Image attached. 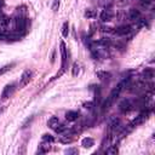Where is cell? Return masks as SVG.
<instances>
[{
  "mask_svg": "<svg viewBox=\"0 0 155 155\" xmlns=\"http://www.w3.org/2000/svg\"><path fill=\"white\" fill-rule=\"evenodd\" d=\"M21 38H22V35L19 33H10V34H6V36H5V39H7L8 41H18V40H21Z\"/></svg>",
  "mask_w": 155,
  "mask_h": 155,
  "instance_id": "7c38bea8",
  "label": "cell"
},
{
  "mask_svg": "<svg viewBox=\"0 0 155 155\" xmlns=\"http://www.w3.org/2000/svg\"><path fill=\"white\" fill-rule=\"evenodd\" d=\"M31 76H33V71L31 70H29V69L24 70L22 73V75H21V79H19V86L21 87H24L25 85H28L29 81L31 80Z\"/></svg>",
  "mask_w": 155,
  "mask_h": 155,
  "instance_id": "277c9868",
  "label": "cell"
},
{
  "mask_svg": "<svg viewBox=\"0 0 155 155\" xmlns=\"http://www.w3.org/2000/svg\"><path fill=\"white\" fill-rule=\"evenodd\" d=\"M92 105H93L92 102H87V103L84 104V108H86V109H92Z\"/></svg>",
  "mask_w": 155,
  "mask_h": 155,
  "instance_id": "83f0119b",
  "label": "cell"
},
{
  "mask_svg": "<svg viewBox=\"0 0 155 155\" xmlns=\"http://www.w3.org/2000/svg\"><path fill=\"white\" fill-rule=\"evenodd\" d=\"M93 144H94V140H93L92 138H90V137H86V138H84V139L81 140V145H82L84 148H91Z\"/></svg>",
  "mask_w": 155,
  "mask_h": 155,
  "instance_id": "5bb4252c",
  "label": "cell"
},
{
  "mask_svg": "<svg viewBox=\"0 0 155 155\" xmlns=\"http://www.w3.org/2000/svg\"><path fill=\"white\" fill-rule=\"evenodd\" d=\"M41 142H42V143H48V144H51V143L54 142V138H53L51 134L45 133V134H42V137H41Z\"/></svg>",
  "mask_w": 155,
  "mask_h": 155,
  "instance_id": "2e32d148",
  "label": "cell"
},
{
  "mask_svg": "<svg viewBox=\"0 0 155 155\" xmlns=\"http://www.w3.org/2000/svg\"><path fill=\"white\" fill-rule=\"evenodd\" d=\"M5 36H6V34H5L4 29H0V39H5Z\"/></svg>",
  "mask_w": 155,
  "mask_h": 155,
  "instance_id": "f546056e",
  "label": "cell"
},
{
  "mask_svg": "<svg viewBox=\"0 0 155 155\" xmlns=\"http://www.w3.org/2000/svg\"><path fill=\"white\" fill-rule=\"evenodd\" d=\"M59 124H61V121H59V120H58V117H56V116H52V117L47 121V126H48L51 130H53V131L58 127V125H59Z\"/></svg>",
  "mask_w": 155,
  "mask_h": 155,
  "instance_id": "30bf717a",
  "label": "cell"
},
{
  "mask_svg": "<svg viewBox=\"0 0 155 155\" xmlns=\"http://www.w3.org/2000/svg\"><path fill=\"white\" fill-rule=\"evenodd\" d=\"M2 111H4V108H1V109H0V115L2 114Z\"/></svg>",
  "mask_w": 155,
  "mask_h": 155,
  "instance_id": "1f68e13d",
  "label": "cell"
},
{
  "mask_svg": "<svg viewBox=\"0 0 155 155\" xmlns=\"http://www.w3.org/2000/svg\"><path fill=\"white\" fill-rule=\"evenodd\" d=\"M65 131H67V126L63 125V124H59L58 127L54 130V132H57V133H64Z\"/></svg>",
  "mask_w": 155,
  "mask_h": 155,
  "instance_id": "7402d4cb",
  "label": "cell"
},
{
  "mask_svg": "<svg viewBox=\"0 0 155 155\" xmlns=\"http://www.w3.org/2000/svg\"><path fill=\"white\" fill-rule=\"evenodd\" d=\"M97 76L101 80H105V79H108V76H110V74L107 71H97Z\"/></svg>",
  "mask_w": 155,
  "mask_h": 155,
  "instance_id": "44dd1931",
  "label": "cell"
},
{
  "mask_svg": "<svg viewBox=\"0 0 155 155\" xmlns=\"http://www.w3.org/2000/svg\"><path fill=\"white\" fill-rule=\"evenodd\" d=\"M79 71H80V65L79 63H74L73 64V76H78L79 75Z\"/></svg>",
  "mask_w": 155,
  "mask_h": 155,
  "instance_id": "ffe728a7",
  "label": "cell"
},
{
  "mask_svg": "<svg viewBox=\"0 0 155 155\" xmlns=\"http://www.w3.org/2000/svg\"><path fill=\"white\" fill-rule=\"evenodd\" d=\"M143 76H144L145 80L153 79L154 78V70H153V68H145L143 70Z\"/></svg>",
  "mask_w": 155,
  "mask_h": 155,
  "instance_id": "4fadbf2b",
  "label": "cell"
},
{
  "mask_svg": "<svg viewBox=\"0 0 155 155\" xmlns=\"http://www.w3.org/2000/svg\"><path fill=\"white\" fill-rule=\"evenodd\" d=\"M61 58H62V62H61V70H59V73H57V74L52 78V80L58 79L59 76H62V75H63V73H64V71H65V69H67L68 54H67V47H65V44H64L63 41H61Z\"/></svg>",
  "mask_w": 155,
  "mask_h": 155,
  "instance_id": "7a4b0ae2",
  "label": "cell"
},
{
  "mask_svg": "<svg viewBox=\"0 0 155 155\" xmlns=\"http://www.w3.org/2000/svg\"><path fill=\"white\" fill-rule=\"evenodd\" d=\"M13 65H15V63H10V64H6V65L1 67V68H0V76H1V75H4L5 73L10 71V70L12 69V67H13Z\"/></svg>",
  "mask_w": 155,
  "mask_h": 155,
  "instance_id": "e0dca14e",
  "label": "cell"
},
{
  "mask_svg": "<svg viewBox=\"0 0 155 155\" xmlns=\"http://www.w3.org/2000/svg\"><path fill=\"white\" fill-rule=\"evenodd\" d=\"M105 153H107V154H117V148H116V147H111V148L107 149Z\"/></svg>",
  "mask_w": 155,
  "mask_h": 155,
  "instance_id": "d4e9b609",
  "label": "cell"
},
{
  "mask_svg": "<svg viewBox=\"0 0 155 155\" xmlns=\"http://www.w3.org/2000/svg\"><path fill=\"white\" fill-rule=\"evenodd\" d=\"M13 92H15V84H7V85L4 87L2 92H1V99H2V101H6L8 97L12 96Z\"/></svg>",
  "mask_w": 155,
  "mask_h": 155,
  "instance_id": "8992f818",
  "label": "cell"
},
{
  "mask_svg": "<svg viewBox=\"0 0 155 155\" xmlns=\"http://www.w3.org/2000/svg\"><path fill=\"white\" fill-rule=\"evenodd\" d=\"M4 4H5V1H4V0H0V8L4 6Z\"/></svg>",
  "mask_w": 155,
  "mask_h": 155,
  "instance_id": "4dcf8cb0",
  "label": "cell"
},
{
  "mask_svg": "<svg viewBox=\"0 0 155 155\" xmlns=\"http://www.w3.org/2000/svg\"><path fill=\"white\" fill-rule=\"evenodd\" d=\"M128 18L131 21H139L140 19V12L136 8H131L128 12Z\"/></svg>",
  "mask_w": 155,
  "mask_h": 155,
  "instance_id": "9c48e42d",
  "label": "cell"
},
{
  "mask_svg": "<svg viewBox=\"0 0 155 155\" xmlns=\"http://www.w3.org/2000/svg\"><path fill=\"white\" fill-rule=\"evenodd\" d=\"M94 16V13L91 11V10H86L85 11V17H87V18H92Z\"/></svg>",
  "mask_w": 155,
  "mask_h": 155,
  "instance_id": "4316f807",
  "label": "cell"
},
{
  "mask_svg": "<svg viewBox=\"0 0 155 155\" xmlns=\"http://www.w3.org/2000/svg\"><path fill=\"white\" fill-rule=\"evenodd\" d=\"M133 108H134V104H133V102H132L131 99H124V101L119 104V110H120L121 113H127V111L132 110Z\"/></svg>",
  "mask_w": 155,
  "mask_h": 155,
  "instance_id": "5b68a950",
  "label": "cell"
},
{
  "mask_svg": "<svg viewBox=\"0 0 155 155\" xmlns=\"http://www.w3.org/2000/svg\"><path fill=\"white\" fill-rule=\"evenodd\" d=\"M59 142H61V143H64V144H69V143L73 142V138H71L70 136H62V137L59 138Z\"/></svg>",
  "mask_w": 155,
  "mask_h": 155,
  "instance_id": "d6986e66",
  "label": "cell"
},
{
  "mask_svg": "<svg viewBox=\"0 0 155 155\" xmlns=\"http://www.w3.org/2000/svg\"><path fill=\"white\" fill-rule=\"evenodd\" d=\"M48 150H50V144H48V143H42V142H41V144L39 145L38 153H40V154H44V153H47Z\"/></svg>",
  "mask_w": 155,
  "mask_h": 155,
  "instance_id": "9a60e30c",
  "label": "cell"
},
{
  "mask_svg": "<svg viewBox=\"0 0 155 155\" xmlns=\"http://www.w3.org/2000/svg\"><path fill=\"white\" fill-rule=\"evenodd\" d=\"M69 34V22H64L62 25V35L64 38H67Z\"/></svg>",
  "mask_w": 155,
  "mask_h": 155,
  "instance_id": "ac0fdd59",
  "label": "cell"
},
{
  "mask_svg": "<svg viewBox=\"0 0 155 155\" xmlns=\"http://www.w3.org/2000/svg\"><path fill=\"white\" fill-rule=\"evenodd\" d=\"M127 84H128V79H127V80H122L120 84H117L116 87H114V88L111 90V92L109 93V96L107 97V99L104 101V103L102 104V109H103V110H108V109L114 104V102H115L116 98L120 96V93L122 92V90L126 87Z\"/></svg>",
  "mask_w": 155,
  "mask_h": 155,
  "instance_id": "6da1fadb",
  "label": "cell"
},
{
  "mask_svg": "<svg viewBox=\"0 0 155 155\" xmlns=\"http://www.w3.org/2000/svg\"><path fill=\"white\" fill-rule=\"evenodd\" d=\"M114 33L116 34V35H120V36H125V35H127V34H130L131 33V27L130 25H120V27H117L115 30H114Z\"/></svg>",
  "mask_w": 155,
  "mask_h": 155,
  "instance_id": "52a82bcc",
  "label": "cell"
},
{
  "mask_svg": "<svg viewBox=\"0 0 155 155\" xmlns=\"http://www.w3.org/2000/svg\"><path fill=\"white\" fill-rule=\"evenodd\" d=\"M151 2H153V0H140V5H142V6H144V7L149 6Z\"/></svg>",
  "mask_w": 155,
  "mask_h": 155,
  "instance_id": "484cf974",
  "label": "cell"
},
{
  "mask_svg": "<svg viewBox=\"0 0 155 155\" xmlns=\"http://www.w3.org/2000/svg\"><path fill=\"white\" fill-rule=\"evenodd\" d=\"M78 117H79V113L75 110H69L65 113V119L68 121H75V120H78Z\"/></svg>",
  "mask_w": 155,
  "mask_h": 155,
  "instance_id": "8fae6325",
  "label": "cell"
},
{
  "mask_svg": "<svg viewBox=\"0 0 155 155\" xmlns=\"http://www.w3.org/2000/svg\"><path fill=\"white\" fill-rule=\"evenodd\" d=\"M111 18H113V13H111V11L110 10H102L101 11V15H99V19L102 21V22H109V21H111Z\"/></svg>",
  "mask_w": 155,
  "mask_h": 155,
  "instance_id": "ba28073f",
  "label": "cell"
},
{
  "mask_svg": "<svg viewBox=\"0 0 155 155\" xmlns=\"http://www.w3.org/2000/svg\"><path fill=\"white\" fill-rule=\"evenodd\" d=\"M67 154H78V149H68L65 150Z\"/></svg>",
  "mask_w": 155,
  "mask_h": 155,
  "instance_id": "f1b7e54d",
  "label": "cell"
},
{
  "mask_svg": "<svg viewBox=\"0 0 155 155\" xmlns=\"http://www.w3.org/2000/svg\"><path fill=\"white\" fill-rule=\"evenodd\" d=\"M59 4H61V0H53V2H52V11L53 12H57L58 11Z\"/></svg>",
  "mask_w": 155,
  "mask_h": 155,
  "instance_id": "603a6c76",
  "label": "cell"
},
{
  "mask_svg": "<svg viewBox=\"0 0 155 155\" xmlns=\"http://www.w3.org/2000/svg\"><path fill=\"white\" fill-rule=\"evenodd\" d=\"M27 18L24 17V15H17L15 18V29L18 33H24L27 29Z\"/></svg>",
  "mask_w": 155,
  "mask_h": 155,
  "instance_id": "3957f363",
  "label": "cell"
},
{
  "mask_svg": "<svg viewBox=\"0 0 155 155\" xmlns=\"http://www.w3.org/2000/svg\"><path fill=\"white\" fill-rule=\"evenodd\" d=\"M33 119H34V117H33V115H31L30 117H27V119H25V121L22 124V128H25V127H28V125H30V122L33 121Z\"/></svg>",
  "mask_w": 155,
  "mask_h": 155,
  "instance_id": "cb8c5ba5",
  "label": "cell"
}]
</instances>
